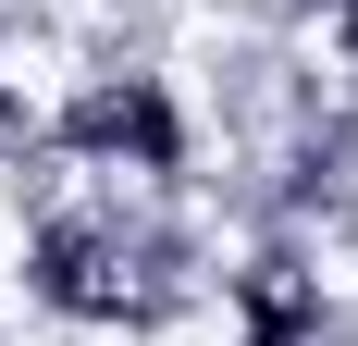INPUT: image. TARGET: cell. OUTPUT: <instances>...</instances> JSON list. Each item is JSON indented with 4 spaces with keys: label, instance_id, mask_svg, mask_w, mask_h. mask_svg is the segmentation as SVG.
<instances>
[{
    "label": "cell",
    "instance_id": "cell-3",
    "mask_svg": "<svg viewBox=\"0 0 358 346\" xmlns=\"http://www.w3.org/2000/svg\"><path fill=\"white\" fill-rule=\"evenodd\" d=\"M210 310H222V346H334V334H346L334 247H322V235H285V223H259V235L210 272Z\"/></svg>",
    "mask_w": 358,
    "mask_h": 346
},
{
    "label": "cell",
    "instance_id": "cell-4",
    "mask_svg": "<svg viewBox=\"0 0 358 346\" xmlns=\"http://www.w3.org/2000/svg\"><path fill=\"white\" fill-rule=\"evenodd\" d=\"M296 74H309V111L358 124V0H296Z\"/></svg>",
    "mask_w": 358,
    "mask_h": 346
},
{
    "label": "cell",
    "instance_id": "cell-5",
    "mask_svg": "<svg viewBox=\"0 0 358 346\" xmlns=\"http://www.w3.org/2000/svg\"><path fill=\"white\" fill-rule=\"evenodd\" d=\"M334 346H358V334H334Z\"/></svg>",
    "mask_w": 358,
    "mask_h": 346
},
{
    "label": "cell",
    "instance_id": "cell-2",
    "mask_svg": "<svg viewBox=\"0 0 358 346\" xmlns=\"http://www.w3.org/2000/svg\"><path fill=\"white\" fill-rule=\"evenodd\" d=\"M37 161L87 173V186H185L198 173V111L161 62H87L50 87V137Z\"/></svg>",
    "mask_w": 358,
    "mask_h": 346
},
{
    "label": "cell",
    "instance_id": "cell-1",
    "mask_svg": "<svg viewBox=\"0 0 358 346\" xmlns=\"http://www.w3.org/2000/svg\"><path fill=\"white\" fill-rule=\"evenodd\" d=\"M13 297L62 334H161L185 297V260L136 210H111V186H87V198H37L13 223Z\"/></svg>",
    "mask_w": 358,
    "mask_h": 346
}]
</instances>
